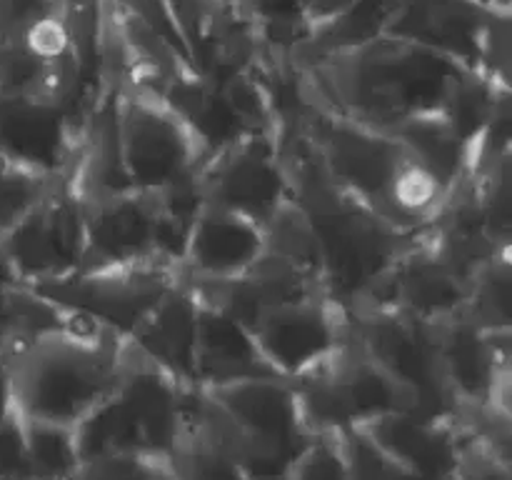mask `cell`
I'll use <instances>...</instances> for the list:
<instances>
[{
  "mask_svg": "<svg viewBox=\"0 0 512 480\" xmlns=\"http://www.w3.org/2000/svg\"><path fill=\"white\" fill-rule=\"evenodd\" d=\"M298 70L323 108L385 133L438 113L453 85L470 73L448 55L390 35Z\"/></svg>",
  "mask_w": 512,
  "mask_h": 480,
  "instance_id": "6da1fadb",
  "label": "cell"
},
{
  "mask_svg": "<svg viewBox=\"0 0 512 480\" xmlns=\"http://www.w3.org/2000/svg\"><path fill=\"white\" fill-rule=\"evenodd\" d=\"M128 355V338L73 315L3 350L10 405L23 418L75 425L113 398Z\"/></svg>",
  "mask_w": 512,
  "mask_h": 480,
  "instance_id": "7a4b0ae2",
  "label": "cell"
},
{
  "mask_svg": "<svg viewBox=\"0 0 512 480\" xmlns=\"http://www.w3.org/2000/svg\"><path fill=\"white\" fill-rule=\"evenodd\" d=\"M290 383L310 435H333L385 413L413 410L408 390L360 348L353 333L323 365Z\"/></svg>",
  "mask_w": 512,
  "mask_h": 480,
  "instance_id": "3957f363",
  "label": "cell"
},
{
  "mask_svg": "<svg viewBox=\"0 0 512 480\" xmlns=\"http://www.w3.org/2000/svg\"><path fill=\"white\" fill-rule=\"evenodd\" d=\"M300 133L350 198L390 220V190L408 160V150L393 135L323 108L310 93Z\"/></svg>",
  "mask_w": 512,
  "mask_h": 480,
  "instance_id": "277c9868",
  "label": "cell"
},
{
  "mask_svg": "<svg viewBox=\"0 0 512 480\" xmlns=\"http://www.w3.org/2000/svg\"><path fill=\"white\" fill-rule=\"evenodd\" d=\"M350 333L360 348L413 398V410L433 418H458L440 365L438 330L380 305H348Z\"/></svg>",
  "mask_w": 512,
  "mask_h": 480,
  "instance_id": "5b68a950",
  "label": "cell"
},
{
  "mask_svg": "<svg viewBox=\"0 0 512 480\" xmlns=\"http://www.w3.org/2000/svg\"><path fill=\"white\" fill-rule=\"evenodd\" d=\"M118 140L130 188L145 193L190 178L208 158L178 113L138 85L118 90Z\"/></svg>",
  "mask_w": 512,
  "mask_h": 480,
  "instance_id": "8992f818",
  "label": "cell"
},
{
  "mask_svg": "<svg viewBox=\"0 0 512 480\" xmlns=\"http://www.w3.org/2000/svg\"><path fill=\"white\" fill-rule=\"evenodd\" d=\"M178 280L180 273L173 265L140 263L75 270L28 288L68 313L93 320L120 338H130Z\"/></svg>",
  "mask_w": 512,
  "mask_h": 480,
  "instance_id": "52a82bcc",
  "label": "cell"
},
{
  "mask_svg": "<svg viewBox=\"0 0 512 480\" xmlns=\"http://www.w3.org/2000/svg\"><path fill=\"white\" fill-rule=\"evenodd\" d=\"M83 200L65 175L25 218L0 235L5 263L20 285H38L80 270Z\"/></svg>",
  "mask_w": 512,
  "mask_h": 480,
  "instance_id": "ba28073f",
  "label": "cell"
},
{
  "mask_svg": "<svg viewBox=\"0 0 512 480\" xmlns=\"http://www.w3.org/2000/svg\"><path fill=\"white\" fill-rule=\"evenodd\" d=\"M198 178L205 205L233 210L258 225L290 200L283 153L270 133H248L208 155Z\"/></svg>",
  "mask_w": 512,
  "mask_h": 480,
  "instance_id": "9c48e42d",
  "label": "cell"
},
{
  "mask_svg": "<svg viewBox=\"0 0 512 480\" xmlns=\"http://www.w3.org/2000/svg\"><path fill=\"white\" fill-rule=\"evenodd\" d=\"M250 333L275 375L295 380L343 348L350 338V315L330 295H313L270 308Z\"/></svg>",
  "mask_w": 512,
  "mask_h": 480,
  "instance_id": "30bf717a",
  "label": "cell"
},
{
  "mask_svg": "<svg viewBox=\"0 0 512 480\" xmlns=\"http://www.w3.org/2000/svg\"><path fill=\"white\" fill-rule=\"evenodd\" d=\"M440 365L455 408H510L512 328L488 330L465 313L435 323Z\"/></svg>",
  "mask_w": 512,
  "mask_h": 480,
  "instance_id": "8fae6325",
  "label": "cell"
},
{
  "mask_svg": "<svg viewBox=\"0 0 512 480\" xmlns=\"http://www.w3.org/2000/svg\"><path fill=\"white\" fill-rule=\"evenodd\" d=\"M158 218V198L145 190L128 188L83 200L85 243L80 270L163 263L158 255Z\"/></svg>",
  "mask_w": 512,
  "mask_h": 480,
  "instance_id": "7c38bea8",
  "label": "cell"
},
{
  "mask_svg": "<svg viewBox=\"0 0 512 480\" xmlns=\"http://www.w3.org/2000/svg\"><path fill=\"white\" fill-rule=\"evenodd\" d=\"M190 388L193 385L165 373L128 340L125 368L113 398L128 415L143 453L165 458L173 450L188 420Z\"/></svg>",
  "mask_w": 512,
  "mask_h": 480,
  "instance_id": "4fadbf2b",
  "label": "cell"
},
{
  "mask_svg": "<svg viewBox=\"0 0 512 480\" xmlns=\"http://www.w3.org/2000/svg\"><path fill=\"white\" fill-rule=\"evenodd\" d=\"M465 303L468 283L458 278L423 238L383 275V280L363 300L353 305H380L435 325L463 313Z\"/></svg>",
  "mask_w": 512,
  "mask_h": 480,
  "instance_id": "5bb4252c",
  "label": "cell"
},
{
  "mask_svg": "<svg viewBox=\"0 0 512 480\" xmlns=\"http://www.w3.org/2000/svg\"><path fill=\"white\" fill-rule=\"evenodd\" d=\"M78 128L68 110L33 95H0V158L48 175H68Z\"/></svg>",
  "mask_w": 512,
  "mask_h": 480,
  "instance_id": "9a60e30c",
  "label": "cell"
},
{
  "mask_svg": "<svg viewBox=\"0 0 512 480\" xmlns=\"http://www.w3.org/2000/svg\"><path fill=\"white\" fill-rule=\"evenodd\" d=\"M185 283L205 305L238 320L248 330H253L260 315L268 313L270 308L313 295H328L318 278L270 253L260 255L248 270L233 278L185 280Z\"/></svg>",
  "mask_w": 512,
  "mask_h": 480,
  "instance_id": "2e32d148",
  "label": "cell"
},
{
  "mask_svg": "<svg viewBox=\"0 0 512 480\" xmlns=\"http://www.w3.org/2000/svg\"><path fill=\"white\" fill-rule=\"evenodd\" d=\"M358 428H363L405 473L423 480L453 478L463 445L458 418H433L418 410H395Z\"/></svg>",
  "mask_w": 512,
  "mask_h": 480,
  "instance_id": "e0dca14e",
  "label": "cell"
},
{
  "mask_svg": "<svg viewBox=\"0 0 512 480\" xmlns=\"http://www.w3.org/2000/svg\"><path fill=\"white\" fill-rule=\"evenodd\" d=\"M490 15L478 0H400L385 35L448 55L478 73L480 33Z\"/></svg>",
  "mask_w": 512,
  "mask_h": 480,
  "instance_id": "ac0fdd59",
  "label": "cell"
},
{
  "mask_svg": "<svg viewBox=\"0 0 512 480\" xmlns=\"http://www.w3.org/2000/svg\"><path fill=\"white\" fill-rule=\"evenodd\" d=\"M263 253V225L233 210L205 205L190 225L178 273L185 280L233 278Z\"/></svg>",
  "mask_w": 512,
  "mask_h": 480,
  "instance_id": "d6986e66",
  "label": "cell"
},
{
  "mask_svg": "<svg viewBox=\"0 0 512 480\" xmlns=\"http://www.w3.org/2000/svg\"><path fill=\"white\" fill-rule=\"evenodd\" d=\"M198 318V295L180 278L128 340L145 358L153 360L155 365H160L165 373L178 378L180 383L198 385V380H195Z\"/></svg>",
  "mask_w": 512,
  "mask_h": 480,
  "instance_id": "ffe728a7",
  "label": "cell"
},
{
  "mask_svg": "<svg viewBox=\"0 0 512 480\" xmlns=\"http://www.w3.org/2000/svg\"><path fill=\"white\" fill-rule=\"evenodd\" d=\"M245 378H280V375H275V370L265 363L253 333L245 325L200 300L195 380L198 385H223Z\"/></svg>",
  "mask_w": 512,
  "mask_h": 480,
  "instance_id": "44dd1931",
  "label": "cell"
},
{
  "mask_svg": "<svg viewBox=\"0 0 512 480\" xmlns=\"http://www.w3.org/2000/svg\"><path fill=\"white\" fill-rule=\"evenodd\" d=\"M418 165H423L445 190H453L470 173L473 148L450 128L443 113H425L388 130Z\"/></svg>",
  "mask_w": 512,
  "mask_h": 480,
  "instance_id": "7402d4cb",
  "label": "cell"
},
{
  "mask_svg": "<svg viewBox=\"0 0 512 480\" xmlns=\"http://www.w3.org/2000/svg\"><path fill=\"white\" fill-rule=\"evenodd\" d=\"M400 0H355L345 13L320 25L290 53V63L295 68H310L318 60L330 58L335 53L360 48L375 38H383L390 18Z\"/></svg>",
  "mask_w": 512,
  "mask_h": 480,
  "instance_id": "603a6c76",
  "label": "cell"
},
{
  "mask_svg": "<svg viewBox=\"0 0 512 480\" xmlns=\"http://www.w3.org/2000/svg\"><path fill=\"white\" fill-rule=\"evenodd\" d=\"M173 480H253L238 458L193 420H185L178 443L165 455Z\"/></svg>",
  "mask_w": 512,
  "mask_h": 480,
  "instance_id": "cb8c5ba5",
  "label": "cell"
},
{
  "mask_svg": "<svg viewBox=\"0 0 512 480\" xmlns=\"http://www.w3.org/2000/svg\"><path fill=\"white\" fill-rule=\"evenodd\" d=\"M265 253L305 270L323 283V255H320L318 230L303 208L285 200L263 223Z\"/></svg>",
  "mask_w": 512,
  "mask_h": 480,
  "instance_id": "d4e9b609",
  "label": "cell"
},
{
  "mask_svg": "<svg viewBox=\"0 0 512 480\" xmlns=\"http://www.w3.org/2000/svg\"><path fill=\"white\" fill-rule=\"evenodd\" d=\"M270 58H288L310 35L303 0H233Z\"/></svg>",
  "mask_w": 512,
  "mask_h": 480,
  "instance_id": "484cf974",
  "label": "cell"
},
{
  "mask_svg": "<svg viewBox=\"0 0 512 480\" xmlns=\"http://www.w3.org/2000/svg\"><path fill=\"white\" fill-rule=\"evenodd\" d=\"M23 428L33 480H73L80 468L75 428L30 418H23Z\"/></svg>",
  "mask_w": 512,
  "mask_h": 480,
  "instance_id": "4316f807",
  "label": "cell"
},
{
  "mask_svg": "<svg viewBox=\"0 0 512 480\" xmlns=\"http://www.w3.org/2000/svg\"><path fill=\"white\" fill-rule=\"evenodd\" d=\"M512 260L500 253L473 275L463 313L480 328H512Z\"/></svg>",
  "mask_w": 512,
  "mask_h": 480,
  "instance_id": "83f0119b",
  "label": "cell"
},
{
  "mask_svg": "<svg viewBox=\"0 0 512 480\" xmlns=\"http://www.w3.org/2000/svg\"><path fill=\"white\" fill-rule=\"evenodd\" d=\"M65 175H48L0 158V235L30 213Z\"/></svg>",
  "mask_w": 512,
  "mask_h": 480,
  "instance_id": "f1b7e54d",
  "label": "cell"
},
{
  "mask_svg": "<svg viewBox=\"0 0 512 480\" xmlns=\"http://www.w3.org/2000/svg\"><path fill=\"white\" fill-rule=\"evenodd\" d=\"M73 480H173V475L165 458L138 450H118L80 460Z\"/></svg>",
  "mask_w": 512,
  "mask_h": 480,
  "instance_id": "f546056e",
  "label": "cell"
},
{
  "mask_svg": "<svg viewBox=\"0 0 512 480\" xmlns=\"http://www.w3.org/2000/svg\"><path fill=\"white\" fill-rule=\"evenodd\" d=\"M335 435L343 450L348 480H395L405 473L363 428H348Z\"/></svg>",
  "mask_w": 512,
  "mask_h": 480,
  "instance_id": "4dcf8cb0",
  "label": "cell"
},
{
  "mask_svg": "<svg viewBox=\"0 0 512 480\" xmlns=\"http://www.w3.org/2000/svg\"><path fill=\"white\" fill-rule=\"evenodd\" d=\"M285 480H348L338 435H313L288 465Z\"/></svg>",
  "mask_w": 512,
  "mask_h": 480,
  "instance_id": "1f68e13d",
  "label": "cell"
},
{
  "mask_svg": "<svg viewBox=\"0 0 512 480\" xmlns=\"http://www.w3.org/2000/svg\"><path fill=\"white\" fill-rule=\"evenodd\" d=\"M478 73L498 88H510V15L493 13L478 43Z\"/></svg>",
  "mask_w": 512,
  "mask_h": 480,
  "instance_id": "d6a6232c",
  "label": "cell"
},
{
  "mask_svg": "<svg viewBox=\"0 0 512 480\" xmlns=\"http://www.w3.org/2000/svg\"><path fill=\"white\" fill-rule=\"evenodd\" d=\"M450 480H512V458L463 430L460 458Z\"/></svg>",
  "mask_w": 512,
  "mask_h": 480,
  "instance_id": "836d02e7",
  "label": "cell"
},
{
  "mask_svg": "<svg viewBox=\"0 0 512 480\" xmlns=\"http://www.w3.org/2000/svg\"><path fill=\"white\" fill-rule=\"evenodd\" d=\"M0 480H33L23 418L13 405L0 423Z\"/></svg>",
  "mask_w": 512,
  "mask_h": 480,
  "instance_id": "e575fe53",
  "label": "cell"
},
{
  "mask_svg": "<svg viewBox=\"0 0 512 480\" xmlns=\"http://www.w3.org/2000/svg\"><path fill=\"white\" fill-rule=\"evenodd\" d=\"M53 13V0H0V43L23 40L25 33Z\"/></svg>",
  "mask_w": 512,
  "mask_h": 480,
  "instance_id": "d590c367",
  "label": "cell"
},
{
  "mask_svg": "<svg viewBox=\"0 0 512 480\" xmlns=\"http://www.w3.org/2000/svg\"><path fill=\"white\" fill-rule=\"evenodd\" d=\"M355 0H303V10H305V18H308L310 25V33L320 25L330 23L333 18H338L340 13L353 5Z\"/></svg>",
  "mask_w": 512,
  "mask_h": 480,
  "instance_id": "8d00e7d4",
  "label": "cell"
},
{
  "mask_svg": "<svg viewBox=\"0 0 512 480\" xmlns=\"http://www.w3.org/2000/svg\"><path fill=\"white\" fill-rule=\"evenodd\" d=\"M10 398H8V385H5V368H3V353H0V423L8 415Z\"/></svg>",
  "mask_w": 512,
  "mask_h": 480,
  "instance_id": "74e56055",
  "label": "cell"
},
{
  "mask_svg": "<svg viewBox=\"0 0 512 480\" xmlns=\"http://www.w3.org/2000/svg\"><path fill=\"white\" fill-rule=\"evenodd\" d=\"M225 3H233V0H225Z\"/></svg>",
  "mask_w": 512,
  "mask_h": 480,
  "instance_id": "f35d334b",
  "label": "cell"
}]
</instances>
